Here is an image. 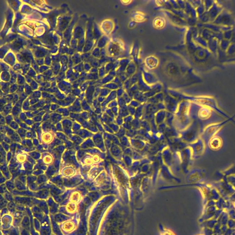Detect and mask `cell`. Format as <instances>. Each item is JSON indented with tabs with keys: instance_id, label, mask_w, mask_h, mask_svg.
Returning a JSON list of instances; mask_svg holds the SVG:
<instances>
[{
	"instance_id": "24",
	"label": "cell",
	"mask_w": 235,
	"mask_h": 235,
	"mask_svg": "<svg viewBox=\"0 0 235 235\" xmlns=\"http://www.w3.org/2000/svg\"><path fill=\"white\" fill-rule=\"evenodd\" d=\"M232 204H233V206H234V208H235V201L234 202L232 203Z\"/></svg>"
},
{
	"instance_id": "9",
	"label": "cell",
	"mask_w": 235,
	"mask_h": 235,
	"mask_svg": "<svg viewBox=\"0 0 235 235\" xmlns=\"http://www.w3.org/2000/svg\"><path fill=\"white\" fill-rule=\"evenodd\" d=\"M136 70L135 65L134 63H129L126 68V73L127 76H129L134 74Z\"/></svg>"
},
{
	"instance_id": "10",
	"label": "cell",
	"mask_w": 235,
	"mask_h": 235,
	"mask_svg": "<svg viewBox=\"0 0 235 235\" xmlns=\"http://www.w3.org/2000/svg\"><path fill=\"white\" fill-rule=\"evenodd\" d=\"M221 226V224L218 222L216 224V226L213 228L214 234H216L217 235H223V233L221 232V230H220Z\"/></svg>"
},
{
	"instance_id": "5",
	"label": "cell",
	"mask_w": 235,
	"mask_h": 235,
	"mask_svg": "<svg viewBox=\"0 0 235 235\" xmlns=\"http://www.w3.org/2000/svg\"><path fill=\"white\" fill-rule=\"evenodd\" d=\"M223 145V139L221 136L216 135L210 140L207 147L211 150L216 151L220 149Z\"/></svg>"
},
{
	"instance_id": "3",
	"label": "cell",
	"mask_w": 235,
	"mask_h": 235,
	"mask_svg": "<svg viewBox=\"0 0 235 235\" xmlns=\"http://www.w3.org/2000/svg\"><path fill=\"white\" fill-rule=\"evenodd\" d=\"M190 176L191 179L193 182L202 183L206 180L207 173L205 169H197L193 170L190 174Z\"/></svg>"
},
{
	"instance_id": "8",
	"label": "cell",
	"mask_w": 235,
	"mask_h": 235,
	"mask_svg": "<svg viewBox=\"0 0 235 235\" xmlns=\"http://www.w3.org/2000/svg\"><path fill=\"white\" fill-rule=\"evenodd\" d=\"M231 175H235V165L231 166L227 169L224 170V171H222L221 175H219L221 177H225Z\"/></svg>"
},
{
	"instance_id": "18",
	"label": "cell",
	"mask_w": 235,
	"mask_h": 235,
	"mask_svg": "<svg viewBox=\"0 0 235 235\" xmlns=\"http://www.w3.org/2000/svg\"><path fill=\"white\" fill-rule=\"evenodd\" d=\"M130 82L132 85H135L138 81V76L136 74H134L131 78H130Z\"/></svg>"
},
{
	"instance_id": "27",
	"label": "cell",
	"mask_w": 235,
	"mask_h": 235,
	"mask_svg": "<svg viewBox=\"0 0 235 235\" xmlns=\"http://www.w3.org/2000/svg\"><path fill=\"white\" fill-rule=\"evenodd\" d=\"M216 235V234H213V235Z\"/></svg>"
},
{
	"instance_id": "17",
	"label": "cell",
	"mask_w": 235,
	"mask_h": 235,
	"mask_svg": "<svg viewBox=\"0 0 235 235\" xmlns=\"http://www.w3.org/2000/svg\"><path fill=\"white\" fill-rule=\"evenodd\" d=\"M216 201L215 200H209L206 203V204L204 205V209H207L209 207H212V206H215L216 205Z\"/></svg>"
},
{
	"instance_id": "4",
	"label": "cell",
	"mask_w": 235,
	"mask_h": 235,
	"mask_svg": "<svg viewBox=\"0 0 235 235\" xmlns=\"http://www.w3.org/2000/svg\"><path fill=\"white\" fill-rule=\"evenodd\" d=\"M206 146L203 141L201 138L192 145L194 157L198 158L203 155L206 150Z\"/></svg>"
},
{
	"instance_id": "14",
	"label": "cell",
	"mask_w": 235,
	"mask_h": 235,
	"mask_svg": "<svg viewBox=\"0 0 235 235\" xmlns=\"http://www.w3.org/2000/svg\"><path fill=\"white\" fill-rule=\"evenodd\" d=\"M229 218L235 220V209H231L227 211Z\"/></svg>"
},
{
	"instance_id": "25",
	"label": "cell",
	"mask_w": 235,
	"mask_h": 235,
	"mask_svg": "<svg viewBox=\"0 0 235 235\" xmlns=\"http://www.w3.org/2000/svg\"><path fill=\"white\" fill-rule=\"evenodd\" d=\"M231 235H235V231L234 233H232V234Z\"/></svg>"
},
{
	"instance_id": "26",
	"label": "cell",
	"mask_w": 235,
	"mask_h": 235,
	"mask_svg": "<svg viewBox=\"0 0 235 235\" xmlns=\"http://www.w3.org/2000/svg\"><path fill=\"white\" fill-rule=\"evenodd\" d=\"M203 235V234H199V235Z\"/></svg>"
},
{
	"instance_id": "6",
	"label": "cell",
	"mask_w": 235,
	"mask_h": 235,
	"mask_svg": "<svg viewBox=\"0 0 235 235\" xmlns=\"http://www.w3.org/2000/svg\"><path fill=\"white\" fill-rule=\"evenodd\" d=\"M229 219L227 212L224 210L221 213V215H220V216L218 219V222L220 223L221 226L227 225L228 220Z\"/></svg>"
},
{
	"instance_id": "7",
	"label": "cell",
	"mask_w": 235,
	"mask_h": 235,
	"mask_svg": "<svg viewBox=\"0 0 235 235\" xmlns=\"http://www.w3.org/2000/svg\"><path fill=\"white\" fill-rule=\"evenodd\" d=\"M217 223L218 221L217 220L212 218L202 222L201 223V225L202 228L207 227L211 229H213V228Z\"/></svg>"
},
{
	"instance_id": "13",
	"label": "cell",
	"mask_w": 235,
	"mask_h": 235,
	"mask_svg": "<svg viewBox=\"0 0 235 235\" xmlns=\"http://www.w3.org/2000/svg\"><path fill=\"white\" fill-rule=\"evenodd\" d=\"M202 234L203 235H212L214 234V232H213V229H211L207 227H203Z\"/></svg>"
},
{
	"instance_id": "22",
	"label": "cell",
	"mask_w": 235,
	"mask_h": 235,
	"mask_svg": "<svg viewBox=\"0 0 235 235\" xmlns=\"http://www.w3.org/2000/svg\"><path fill=\"white\" fill-rule=\"evenodd\" d=\"M235 231V229H231L228 228L226 232L223 234V235H231L232 233H234Z\"/></svg>"
},
{
	"instance_id": "11",
	"label": "cell",
	"mask_w": 235,
	"mask_h": 235,
	"mask_svg": "<svg viewBox=\"0 0 235 235\" xmlns=\"http://www.w3.org/2000/svg\"><path fill=\"white\" fill-rule=\"evenodd\" d=\"M104 87L107 89L112 90L117 89L119 87L118 85H116L115 83H113V82L108 83V84H106L105 86H104Z\"/></svg>"
},
{
	"instance_id": "23",
	"label": "cell",
	"mask_w": 235,
	"mask_h": 235,
	"mask_svg": "<svg viewBox=\"0 0 235 235\" xmlns=\"http://www.w3.org/2000/svg\"><path fill=\"white\" fill-rule=\"evenodd\" d=\"M228 229V228L227 225L221 226V228H220L221 232L223 233V234H224L226 232V231Z\"/></svg>"
},
{
	"instance_id": "2",
	"label": "cell",
	"mask_w": 235,
	"mask_h": 235,
	"mask_svg": "<svg viewBox=\"0 0 235 235\" xmlns=\"http://www.w3.org/2000/svg\"><path fill=\"white\" fill-rule=\"evenodd\" d=\"M235 117V115L229 119H227L226 120H224L220 122L210 124L203 129L200 138L204 141L206 147L208 146V143L212 137L217 135L219 132L222 129V127L229 122L232 121Z\"/></svg>"
},
{
	"instance_id": "15",
	"label": "cell",
	"mask_w": 235,
	"mask_h": 235,
	"mask_svg": "<svg viewBox=\"0 0 235 235\" xmlns=\"http://www.w3.org/2000/svg\"><path fill=\"white\" fill-rule=\"evenodd\" d=\"M113 83H115L116 85H118V87H123V83H122V81L120 79L119 77H116L114 78V80H113Z\"/></svg>"
},
{
	"instance_id": "16",
	"label": "cell",
	"mask_w": 235,
	"mask_h": 235,
	"mask_svg": "<svg viewBox=\"0 0 235 235\" xmlns=\"http://www.w3.org/2000/svg\"><path fill=\"white\" fill-rule=\"evenodd\" d=\"M113 79H114L113 76H111V75L109 74V75H107L106 77L103 78V80H102V82H103V83H108V82L109 83L110 81H112Z\"/></svg>"
},
{
	"instance_id": "19",
	"label": "cell",
	"mask_w": 235,
	"mask_h": 235,
	"mask_svg": "<svg viewBox=\"0 0 235 235\" xmlns=\"http://www.w3.org/2000/svg\"><path fill=\"white\" fill-rule=\"evenodd\" d=\"M223 210H224L223 209H217L216 211V212H215V215H214L213 218L217 220L218 219L220 216V215H221V213H222Z\"/></svg>"
},
{
	"instance_id": "12",
	"label": "cell",
	"mask_w": 235,
	"mask_h": 235,
	"mask_svg": "<svg viewBox=\"0 0 235 235\" xmlns=\"http://www.w3.org/2000/svg\"><path fill=\"white\" fill-rule=\"evenodd\" d=\"M227 226L228 228L231 229H235V220L229 219L228 220Z\"/></svg>"
},
{
	"instance_id": "21",
	"label": "cell",
	"mask_w": 235,
	"mask_h": 235,
	"mask_svg": "<svg viewBox=\"0 0 235 235\" xmlns=\"http://www.w3.org/2000/svg\"><path fill=\"white\" fill-rule=\"evenodd\" d=\"M69 208H68V210H69V211L70 212H73L76 209V205H74V204H69Z\"/></svg>"
},
{
	"instance_id": "1",
	"label": "cell",
	"mask_w": 235,
	"mask_h": 235,
	"mask_svg": "<svg viewBox=\"0 0 235 235\" xmlns=\"http://www.w3.org/2000/svg\"><path fill=\"white\" fill-rule=\"evenodd\" d=\"M197 108L196 112L193 114V116L197 120L196 121L200 125L202 131L205 127L210 124L224 121L223 117L209 107L200 106Z\"/></svg>"
},
{
	"instance_id": "20",
	"label": "cell",
	"mask_w": 235,
	"mask_h": 235,
	"mask_svg": "<svg viewBox=\"0 0 235 235\" xmlns=\"http://www.w3.org/2000/svg\"><path fill=\"white\" fill-rule=\"evenodd\" d=\"M100 41H100V47H103V46H104L106 45V44L107 43V38L106 37H105L102 38L101 39H100Z\"/></svg>"
}]
</instances>
